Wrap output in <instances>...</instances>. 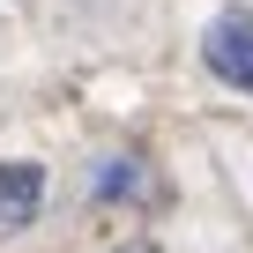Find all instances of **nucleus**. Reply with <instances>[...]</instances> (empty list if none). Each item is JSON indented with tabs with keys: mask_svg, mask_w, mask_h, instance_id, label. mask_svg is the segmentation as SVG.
<instances>
[{
	"mask_svg": "<svg viewBox=\"0 0 253 253\" xmlns=\"http://www.w3.org/2000/svg\"><path fill=\"white\" fill-rule=\"evenodd\" d=\"M45 164H30V157H0V238H15V231H30L38 216H45Z\"/></svg>",
	"mask_w": 253,
	"mask_h": 253,
	"instance_id": "obj_3",
	"label": "nucleus"
},
{
	"mask_svg": "<svg viewBox=\"0 0 253 253\" xmlns=\"http://www.w3.org/2000/svg\"><path fill=\"white\" fill-rule=\"evenodd\" d=\"M201 67H209L223 89H246V97H253V8H223V15L201 30Z\"/></svg>",
	"mask_w": 253,
	"mask_h": 253,
	"instance_id": "obj_1",
	"label": "nucleus"
},
{
	"mask_svg": "<svg viewBox=\"0 0 253 253\" xmlns=\"http://www.w3.org/2000/svg\"><path fill=\"white\" fill-rule=\"evenodd\" d=\"M112 253H164V246H157V238H119Z\"/></svg>",
	"mask_w": 253,
	"mask_h": 253,
	"instance_id": "obj_4",
	"label": "nucleus"
},
{
	"mask_svg": "<svg viewBox=\"0 0 253 253\" xmlns=\"http://www.w3.org/2000/svg\"><path fill=\"white\" fill-rule=\"evenodd\" d=\"M89 201L97 209H157L164 201V179L142 149H112L97 171H89Z\"/></svg>",
	"mask_w": 253,
	"mask_h": 253,
	"instance_id": "obj_2",
	"label": "nucleus"
}]
</instances>
